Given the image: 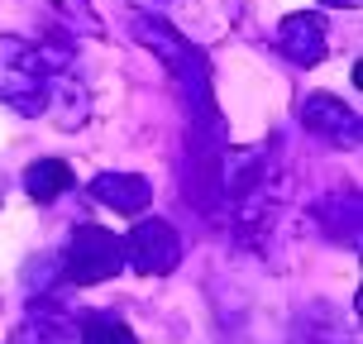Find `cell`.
I'll return each instance as SVG.
<instances>
[{
    "instance_id": "1",
    "label": "cell",
    "mask_w": 363,
    "mask_h": 344,
    "mask_svg": "<svg viewBox=\"0 0 363 344\" xmlns=\"http://www.w3.org/2000/svg\"><path fill=\"white\" fill-rule=\"evenodd\" d=\"M96 196L120 206V211H139L148 206V182L139 177H96Z\"/></svg>"
},
{
    "instance_id": "2",
    "label": "cell",
    "mask_w": 363,
    "mask_h": 344,
    "mask_svg": "<svg viewBox=\"0 0 363 344\" xmlns=\"http://www.w3.org/2000/svg\"><path fill=\"white\" fill-rule=\"evenodd\" d=\"M24 182H29L34 201H53L57 192H67V187H72V167H67V163H34Z\"/></svg>"
},
{
    "instance_id": "3",
    "label": "cell",
    "mask_w": 363,
    "mask_h": 344,
    "mask_svg": "<svg viewBox=\"0 0 363 344\" xmlns=\"http://www.w3.org/2000/svg\"><path fill=\"white\" fill-rule=\"evenodd\" d=\"M86 344H134V340H129V330H120L115 321H91Z\"/></svg>"
}]
</instances>
